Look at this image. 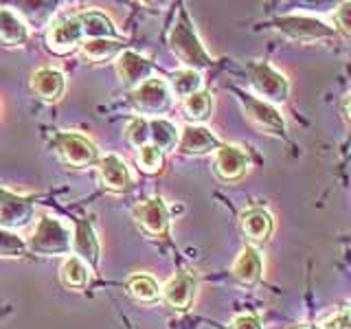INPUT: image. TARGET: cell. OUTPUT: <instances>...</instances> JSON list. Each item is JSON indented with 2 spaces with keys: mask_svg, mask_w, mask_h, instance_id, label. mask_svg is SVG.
I'll list each match as a JSON object with an SVG mask.
<instances>
[{
  "mask_svg": "<svg viewBox=\"0 0 351 329\" xmlns=\"http://www.w3.org/2000/svg\"><path fill=\"white\" fill-rule=\"evenodd\" d=\"M169 49L173 51L176 58L191 71L208 69V66H213V62H215L211 55L206 53L200 38H197L186 9H180L178 20H176V25L169 33Z\"/></svg>",
  "mask_w": 351,
  "mask_h": 329,
  "instance_id": "obj_1",
  "label": "cell"
},
{
  "mask_svg": "<svg viewBox=\"0 0 351 329\" xmlns=\"http://www.w3.org/2000/svg\"><path fill=\"white\" fill-rule=\"evenodd\" d=\"M73 248V233L71 228L62 224L60 219L42 215L40 222L27 241V250L40 257H60L69 255Z\"/></svg>",
  "mask_w": 351,
  "mask_h": 329,
  "instance_id": "obj_2",
  "label": "cell"
},
{
  "mask_svg": "<svg viewBox=\"0 0 351 329\" xmlns=\"http://www.w3.org/2000/svg\"><path fill=\"white\" fill-rule=\"evenodd\" d=\"M246 73L252 90L266 103H283L290 95V82L285 80V75L277 71L268 62H248Z\"/></svg>",
  "mask_w": 351,
  "mask_h": 329,
  "instance_id": "obj_3",
  "label": "cell"
},
{
  "mask_svg": "<svg viewBox=\"0 0 351 329\" xmlns=\"http://www.w3.org/2000/svg\"><path fill=\"white\" fill-rule=\"evenodd\" d=\"M130 101L136 112L147 114L152 119H160L173 103V95L169 90V84L160 77H149L130 93Z\"/></svg>",
  "mask_w": 351,
  "mask_h": 329,
  "instance_id": "obj_4",
  "label": "cell"
},
{
  "mask_svg": "<svg viewBox=\"0 0 351 329\" xmlns=\"http://www.w3.org/2000/svg\"><path fill=\"white\" fill-rule=\"evenodd\" d=\"M53 147L58 151V156L75 169H84V167H93L99 162V149L97 145L82 134H75V132H60L53 138Z\"/></svg>",
  "mask_w": 351,
  "mask_h": 329,
  "instance_id": "obj_5",
  "label": "cell"
},
{
  "mask_svg": "<svg viewBox=\"0 0 351 329\" xmlns=\"http://www.w3.org/2000/svg\"><path fill=\"white\" fill-rule=\"evenodd\" d=\"M274 27L285 33L294 42H321V40H336V29L327 27L323 20L312 16H283L274 20Z\"/></svg>",
  "mask_w": 351,
  "mask_h": 329,
  "instance_id": "obj_6",
  "label": "cell"
},
{
  "mask_svg": "<svg viewBox=\"0 0 351 329\" xmlns=\"http://www.w3.org/2000/svg\"><path fill=\"white\" fill-rule=\"evenodd\" d=\"M239 99H241V103H244L248 121L261 132V134H268V136L285 134V119L272 103H266V101H261V99L252 95H244V93H239Z\"/></svg>",
  "mask_w": 351,
  "mask_h": 329,
  "instance_id": "obj_7",
  "label": "cell"
},
{
  "mask_svg": "<svg viewBox=\"0 0 351 329\" xmlns=\"http://www.w3.org/2000/svg\"><path fill=\"white\" fill-rule=\"evenodd\" d=\"M33 197L0 189V230L25 228L33 219Z\"/></svg>",
  "mask_w": 351,
  "mask_h": 329,
  "instance_id": "obj_8",
  "label": "cell"
},
{
  "mask_svg": "<svg viewBox=\"0 0 351 329\" xmlns=\"http://www.w3.org/2000/svg\"><path fill=\"white\" fill-rule=\"evenodd\" d=\"M134 219L143 233H147L149 237L169 235V208L162 197H149V200L136 204Z\"/></svg>",
  "mask_w": 351,
  "mask_h": 329,
  "instance_id": "obj_9",
  "label": "cell"
},
{
  "mask_svg": "<svg viewBox=\"0 0 351 329\" xmlns=\"http://www.w3.org/2000/svg\"><path fill=\"white\" fill-rule=\"evenodd\" d=\"M213 167L224 182H237L250 169V158L237 145H219L213 156Z\"/></svg>",
  "mask_w": 351,
  "mask_h": 329,
  "instance_id": "obj_10",
  "label": "cell"
},
{
  "mask_svg": "<svg viewBox=\"0 0 351 329\" xmlns=\"http://www.w3.org/2000/svg\"><path fill=\"white\" fill-rule=\"evenodd\" d=\"M84 31L77 16L71 18H64L60 22L49 29V36H47V47L49 51L58 53V55H69L73 51H77L84 44Z\"/></svg>",
  "mask_w": 351,
  "mask_h": 329,
  "instance_id": "obj_11",
  "label": "cell"
},
{
  "mask_svg": "<svg viewBox=\"0 0 351 329\" xmlns=\"http://www.w3.org/2000/svg\"><path fill=\"white\" fill-rule=\"evenodd\" d=\"M195 288H197V281L193 274L186 270H180L162 285L160 296L167 301V305L173 307V310L184 312V310H189L195 299Z\"/></svg>",
  "mask_w": 351,
  "mask_h": 329,
  "instance_id": "obj_12",
  "label": "cell"
},
{
  "mask_svg": "<svg viewBox=\"0 0 351 329\" xmlns=\"http://www.w3.org/2000/svg\"><path fill=\"white\" fill-rule=\"evenodd\" d=\"M114 64H117V75L121 84L132 88V90H134L136 86H141L143 82H147L154 73V64L147 58H143V55L128 51V49L119 55Z\"/></svg>",
  "mask_w": 351,
  "mask_h": 329,
  "instance_id": "obj_13",
  "label": "cell"
},
{
  "mask_svg": "<svg viewBox=\"0 0 351 329\" xmlns=\"http://www.w3.org/2000/svg\"><path fill=\"white\" fill-rule=\"evenodd\" d=\"M73 252H75V257L82 259L90 270H97L99 257H101V246H99V237L88 219H77L75 222Z\"/></svg>",
  "mask_w": 351,
  "mask_h": 329,
  "instance_id": "obj_14",
  "label": "cell"
},
{
  "mask_svg": "<svg viewBox=\"0 0 351 329\" xmlns=\"http://www.w3.org/2000/svg\"><path fill=\"white\" fill-rule=\"evenodd\" d=\"M219 145H222V143H219V138L208 127L189 123L180 132L176 149L184 154V156H202V154L215 151Z\"/></svg>",
  "mask_w": 351,
  "mask_h": 329,
  "instance_id": "obj_15",
  "label": "cell"
},
{
  "mask_svg": "<svg viewBox=\"0 0 351 329\" xmlns=\"http://www.w3.org/2000/svg\"><path fill=\"white\" fill-rule=\"evenodd\" d=\"M99 169V178H101V184L108 191L114 193H123L132 186V175L123 158H119L117 154H108V156L99 158L97 162Z\"/></svg>",
  "mask_w": 351,
  "mask_h": 329,
  "instance_id": "obj_16",
  "label": "cell"
},
{
  "mask_svg": "<svg viewBox=\"0 0 351 329\" xmlns=\"http://www.w3.org/2000/svg\"><path fill=\"white\" fill-rule=\"evenodd\" d=\"M31 90L44 101H60L66 90V77L53 66H44L31 75Z\"/></svg>",
  "mask_w": 351,
  "mask_h": 329,
  "instance_id": "obj_17",
  "label": "cell"
},
{
  "mask_svg": "<svg viewBox=\"0 0 351 329\" xmlns=\"http://www.w3.org/2000/svg\"><path fill=\"white\" fill-rule=\"evenodd\" d=\"M239 222H241L244 235L252 241V244H263V241H268L272 235V228H274L272 215L261 206L246 208V211L239 215Z\"/></svg>",
  "mask_w": 351,
  "mask_h": 329,
  "instance_id": "obj_18",
  "label": "cell"
},
{
  "mask_svg": "<svg viewBox=\"0 0 351 329\" xmlns=\"http://www.w3.org/2000/svg\"><path fill=\"white\" fill-rule=\"evenodd\" d=\"M230 272H233L235 281L244 283V285H255L261 279V274H263L261 252L255 246H246L237 255V259L233 261V268H230Z\"/></svg>",
  "mask_w": 351,
  "mask_h": 329,
  "instance_id": "obj_19",
  "label": "cell"
},
{
  "mask_svg": "<svg viewBox=\"0 0 351 329\" xmlns=\"http://www.w3.org/2000/svg\"><path fill=\"white\" fill-rule=\"evenodd\" d=\"M77 20H80L86 40H117L119 38L114 22L106 14H99V11H84V14H77Z\"/></svg>",
  "mask_w": 351,
  "mask_h": 329,
  "instance_id": "obj_20",
  "label": "cell"
},
{
  "mask_svg": "<svg viewBox=\"0 0 351 329\" xmlns=\"http://www.w3.org/2000/svg\"><path fill=\"white\" fill-rule=\"evenodd\" d=\"M80 51L86 62L104 64V62L117 60L119 55L125 51V42L121 38H117V40H84Z\"/></svg>",
  "mask_w": 351,
  "mask_h": 329,
  "instance_id": "obj_21",
  "label": "cell"
},
{
  "mask_svg": "<svg viewBox=\"0 0 351 329\" xmlns=\"http://www.w3.org/2000/svg\"><path fill=\"white\" fill-rule=\"evenodd\" d=\"M29 40V29L14 11L0 7V44L5 47H22Z\"/></svg>",
  "mask_w": 351,
  "mask_h": 329,
  "instance_id": "obj_22",
  "label": "cell"
},
{
  "mask_svg": "<svg viewBox=\"0 0 351 329\" xmlns=\"http://www.w3.org/2000/svg\"><path fill=\"white\" fill-rule=\"evenodd\" d=\"M178 136H180V132L176 130V125L169 123V121L149 119V145L158 147L162 154L169 149H176V145H178Z\"/></svg>",
  "mask_w": 351,
  "mask_h": 329,
  "instance_id": "obj_23",
  "label": "cell"
},
{
  "mask_svg": "<svg viewBox=\"0 0 351 329\" xmlns=\"http://www.w3.org/2000/svg\"><path fill=\"white\" fill-rule=\"evenodd\" d=\"M88 272H90V268H88L82 259H77L73 255L69 259H64L60 268V281L64 288H69V290H84L88 285Z\"/></svg>",
  "mask_w": 351,
  "mask_h": 329,
  "instance_id": "obj_24",
  "label": "cell"
},
{
  "mask_svg": "<svg viewBox=\"0 0 351 329\" xmlns=\"http://www.w3.org/2000/svg\"><path fill=\"white\" fill-rule=\"evenodd\" d=\"M182 110L186 119L193 121V125L200 123V121H206L213 110V95L206 90H197L191 97L182 99Z\"/></svg>",
  "mask_w": 351,
  "mask_h": 329,
  "instance_id": "obj_25",
  "label": "cell"
},
{
  "mask_svg": "<svg viewBox=\"0 0 351 329\" xmlns=\"http://www.w3.org/2000/svg\"><path fill=\"white\" fill-rule=\"evenodd\" d=\"M169 90L171 95L180 97V99H186L191 97L193 93L202 90V77L197 71H191V69H182L178 73L171 75L169 80Z\"/></svg>",
  "mask_w": 351,
  "mask_h": 329,
  "instance_id": "obj_26",
  "label": "cell"
},
{
  "mask_svg": "<svg viewBox=\"0 0 351 329\" xmlns=\"http://www.w3.org/2000/svg\"><path fill=\"white\" fill-rule=\"evenodd\" d=\"M128 292L141 303H152L160 296L158 283L152 277H147V274H132L128 279Z\"/></svg>",
  "mask_w": 351,
  "mask_h": 329,
  "instance_id": "obj_27",
  "label": "cell"
},
{
  "mask_svg": "<svg viewBox=\"0 0 351 329\" xmlns=\"http://www.w3.org/2000/svg\"><path fill=\"white\" fill-rule=\"evenodd\" d=\"M125 136L130 141V145H134L138 149L143 145H147L149 143V119H145V117L130 119L125 125Z\"/></svg>",
  "mask_w": 351,
  "mask_h": 329,
  "instance_id": "obj_28",
  "label": "cell"
},
{
  "mask_svg": "<svg viewBox=\"0 0 351 329\" xmlns=\"http://www.w3.org/2000/svg\"><path fill=\"white\" fill-rule=\"evenodd\" d=\"M138 167L145 171V173H158L162 171V164H165V154L158 149V147H154V145H143L138 149Z\"/></svg>",
  "mask_w": 351,
  "mask_h": 329,
  "instance_id": "obj_29",
  "label": "cell"
},
{
  "mask_svg": "<svg viewBox=\"0 0 351 329\" xmlns=\"http://www.w3.org/2000/svg\"><path fill=\"white\" fill-rule=\"evenodd\" d=\"M27 252V244L9 230H0V257H22Z\"/></svg>",
  "mask_w": 351,
  "mask_h": 329,
  "instance_id": "obj_30",
  "label": "cell"
},
{
  "mask_svg": "<svg viewBox=\"0 0 351 329\" xmlns=\"http://www.w3.org/2000/svg\"><path fill=\"white\" fill-rule=\"evenodd\" d=\"M316 329H351V321H349V307L343 305L338 307L334 314L325 316L323 321H318V325H314Z\"/></svg>",
  "mask_w": 351,
  "mask_h": 329,
  "instance_id": "obj_31",
  "label": "cell"
},
{
  "mask_svg": "<svg viewBox=\"0 0 351 329\" xmlns=\"http://www.w3.org/2000/svg\"><path fill=\"white\" fill-rule=\"evenodd\" d=\"M334 22H336L338 31L343 33L345 38L351 36V3H343L334 11Z\"/></svg>",
  "mask_w": 351,
  "mask_h": 329,
  "instance_id": "obj_32",
  "label": "cell"
},
{
  "mask_svg": "<svg viewBox=\"0 0 351 329\" xmlns=\"http://www.w3.org/2000/svg\"><path fill=\"white\" fill-rule=\"evenodd\" d=\"M230 329H261V323L252 314H239L233 321V325H230Z\"/></svg>",
  "mask_w": 351,
  "mask_h": 329,
  "instance_id": "obj_33",
  "label": "cell"
},
{
  "mask_svg": "<svg viewBox=\"0 0 351 329\" xmlns=\"http://www.w3.org/2000/svg\"><path fill=\"white\" fill-rule=\"evenodd\" d=\"M347 110H349V97H345V101H343V119H345V121H349Z\"/></svg>",
  "mask_w": 351,
  "mask_h": 329,
  "instance_id": "obj_34",
  "label": "cell"
},
{
  "mask_svg": "<svg viewBox=\"0 0 351 329\" xmlns=\"http://www.w3.org/2000/svg\"><path fill=\"white\" fill-rule=\"evenodd\" d=\"M299 329H316L314 325H305V327H299Z\"/></svg>",
  "mask_w": 351,
  "mask_h": 329,
  "instance_id": "obj_35",
  "label": "cell"
}]
</instances>
